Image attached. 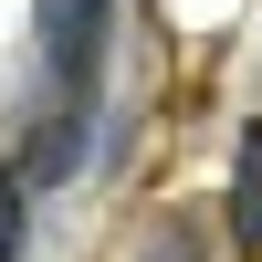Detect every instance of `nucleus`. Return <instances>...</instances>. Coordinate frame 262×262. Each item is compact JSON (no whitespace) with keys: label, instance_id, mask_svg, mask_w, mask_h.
<instances>
[{"label":"nucleus","instance_id":"obj_1","mask_svg":"<svg viewBox=\"0 0 262 262\" xmlns=\"http://www.w3.org/2000/svg\"><path fill=\"white\" fill-rule=\"evenodd\" d=\"M105 32H116V0H42V74H53V95H95Z\"/></svg>","mask_w":262,"mask_h":262},{"label":"nucleus","instance_id":"obj_2","mask_svg":"<svg viewBox=\"0 0 262 262\" xmlns=\"http://www.w3.org/2000/svg\"><path fill=\"white\" fill-rule=\"evenodd\" d=\"M84 137H95V95H53V116H42L32 147H21V179H32V189H63L84 168Z\"/></svg>","mask_w":262,"mask_h":262},{"label":"nucleus","instance_id":"obj_3","mask_svg":"<svg viewBox=\"0 0 262 262\" xmlns=\"http://www.w3.org/2000/svg\"><path fill=\"white\" fill-rule=\"evenodd\" d=\"M231 242H262V126L242 137V168H231Z\"/></svg>","mask_w":262,"mask_h":262},{"label":"nucleus","instance_id":"obj_4","mask_svg":"<svg viewBox=\"0 0 262 262\" xmlns=\"http://www.w3.org/2000/svg\"><path fill=\"white\" fill-rule=\"evenodd\" d=\"M21 231H32V179H0V262H21Z\"/></svg>","mask_w":262,"mask_h":262},{"label":"nucleus","instance_id":"obj_5","mask_svg":"<svg viewBox=\"0 0 262 262\" xmlns=\"http://www.w3.org/2000/svg\"><path fill=\"white\" fill-rule=\"evenodd\" d=\"M168 262H179V252H168Z\"/></svg>","mask_w":262,"mask_h":262}]
</instances>
